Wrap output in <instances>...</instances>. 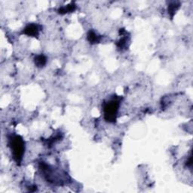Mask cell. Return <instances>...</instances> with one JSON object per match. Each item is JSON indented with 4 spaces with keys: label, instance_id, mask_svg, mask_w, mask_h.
Here are the masks:
<instances>
[{
    "label": "cell",
    "instance_id": "cell-7",
    "mask_svg": "<svg viewBox=\"0 0 193 193\" xmlns=\"http://www.w3.org/2000/svg\"><path fill=\"white\" fill-rule=\"evenodd\" d=\"M46 63V57L42 54L36 56L35 58V64L39 67H43Z\"/></svg>",
    "mask_w": 193,
    "mask_h": 193
},
{
    "label": "cell",
    "instance_id": "cell-3",
    "mask_svg": "<svg viewBox=\"0 0 193 193\" xmlns=\"http://www.w3.org/2000/svg\"><path fill=\"white\" fill-rule=\"evenodd\" d=\"M39 27L37 25L31 24L26 26L25 29H24V33H25L27 36H37L39 35Z\"/></svg>",
    "mask_w": 193,
    "mask_h": 193
},
{
    "label": "cell",
    "instance_id": "cell-6",
    "mask_svg": "<svg viewBox=\"0 0 193 193\" xmlns=\"http://www.w3.org/2000/svg\"><path fill=\"white\" fill-rule=\"evenodd\" d=\"M179 3L176 2H172L169 6H168V13L171 14V17H173V16L174 15V14L176 13V11H177V9L179 7Z\"/></svg>",
    "mask_w": 193,
    "mask_h": 193
},
{
    "label": "cell",
    "instance_id": "cell-1",
    "mask_svg": "<svg viewBox=\"0 0 193 193\" xmlns=\"http://www.w3.org/2000/svg\"><path fill=\"white\" fill-rule=\"evenodd\" d=\"M10 146H11V152L14 159L17 163H20L24 154V142L20 136H14L10 139Z\"/></svg>",
    "mask_w": 193,
    "mask_h": 193
},
{
    "label": "cell",
    "instance_id": "cell-2",
    "mask_svg": "<svg viewBox=\"0 0 193 193\" xmlns=\"http://www.w3.org/2000/svg\"><path fill=\"white\" fill-rule=\"evenodd\" d=\"M118 107H119V102L117 100H110L104 105V107H103L104 117L107 122H113L115 121Z\"/></svg>",
    "mask_w": 193,
    "mask_h": 193
},
{
    "label": "cell",
    "instance_id": "cell-5",
    "mask_svg": "<svg viewBox=\"0 0 193 193\" xmlns=\"http://www.w3.org/2000/svg\"><path fill=\"white\" fill-rule=\"evenodd\" d=\"M75 9V6L74 4H72V3H71V4L68 5V6L60 8V9L58 10V12L60 13V14H66V13L72 12V11H73Z\"/></svg>",
    "mask_w": 193,
    "mask_h": 193
},
{
    "label": "cell",
    "instance_id": "cell-4",
    "mask_svg": "<svg viewBox=\"0 0 193 193\" xmlns=\"http://www.w3.org/2000/svg\"><path fill=\"white\" fill-rule=\"evenodd\" d=\"M88 39L91 44H96L100 42V36H98L94 31H89L88 34Z\"/></svg>",
    "mask_w": 193,
    "mask_h": 193
}]
</instances>
